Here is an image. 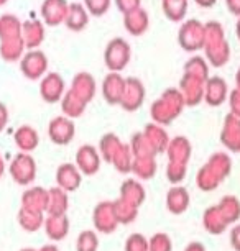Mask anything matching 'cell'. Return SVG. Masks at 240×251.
Instances as JSON below:
<instances>
[{
	"label": "cell",
	"mask_w": 240,
	"mask_h": 251,
	"mask_svg": "<svg viewBox=\"0 0 240 251\" xmlns=\"http://www.w3.org/2000/svg\"><path fill=\"white\" fill-rule=\"evenodd\" d=\"M206 36H204V53L206 59L214 68H222L227 64L230 58V45L225 38L224 26L219 22L204 23Z\"/></svg>",
	"instance_id": "cell-1"
},
{
	"label": "cell",
	"mask_w": 240,
	"mask_h": 251,
	"mask_svg": "<svg viewBox=\"0 0 240 251\" xmlns=\"http://www.w3.org/2000/svg\"><path fill=\"white\" fill-rule=\"evenodd\" d=\"M230 169H232V161H230L229 156L225 153H214L204 168L199 169V173H197V187L206 192L214 191L229 176Z\"/></svg>",
	"instance_id": "cell-2"
},
{
	"label": "cell",
	"mask_w": 240,
	"mask_h": 251,
	"mask_svg": "<svg viewBox=\"0 0 240 251\" xmlns=\"http://www.w3.org/2000/svg\"><path fill=\"white\" fill-rule=\"evenodd\" d=\"M185 107L186 103L181 92L176 87H169L161 94V97L152 103V118L158 125H169L175 118L180 117Z\"/></svg>",
	"instance_id": "cell-3"
},
{
	"label": "cell",
	"mask_w": 240,
	"mask_h": 251,
	"mask_svg": "<svg viewBox=\"0 0 240 251\" xmlns=\"http://www.w3.org/2000/svg\"><path fill=\"white\" fill-rule=\"evenodd\" d=\"M132 48L124 38H114L106 46L104 63L109 73H122L130 63Z\"/></svg>",
	"instance_id": "cell-4"
},
{
	"label": "cell",
	"mask_w": 240,
	"mask_h": 251,
	"mask_svg": "<svg viewBox=\"0 0 240 251\" xmlns=\"http://www.w3.org/2000/svg\"><path fill=\"white\" fill-rule=\"evenodd\" d=\"M204 23H201L196 18H191V20L183 22L180 31H178V43L187 53H194V51L204 48Z\"/></svg>",
	"instance_id": "cell-5"
},
{
	"label": "cell",
	"mask_w": 240,
	"mask_h": 251,
	"mask_svg": "<svg viewBox=\"0 0 240 251\" xmlns=\"http://www.w3.org/2000/svg\"><path fill=\"white\" fill-rule=\"evenodd\" d=\"M8 171H10L12 179L15 181L18 186H28L35 181L36 177V161L30 153H17L13 156L10 166H8Z\"/></svg>",
	"instance_id": "cell-6"
},
{
	"label": "cell",
	"mask_w": 240,
	"mask_h": 251,
	"mask_svg": "<svg viewBox=\"0 0 240 251\" xmlns=\"http://www.w3.org/2000/svg\"><path fill=\"white\" fill-rule=\"evenodd\" d=\"M18 63L22 74L30 80L41 79L48 71V58L41 50H28Z\"/></svg>",
	"instance_id": "cell-7"
},
{
	"label": "cell",
	"mask_w": 240,
	"mask_h": 251,
	"mask_svg": "<svg viewBox=\"0 0 240 251\" xmlns=\"http://www.w3.org/2000/svg\"><path fill=\"white\" fill-rule=\"evenodd\" d=\"M76 135V126L71 118L59 115L54 117L48 125V136L54 145L66 146L69 145Z\"/></svg>",
	"instance_id": "cell-8"
},
{
	"label": "cell",
	"mask_w": 240,
	"mask_h": 251,
	"mask_svg": "<svg viewBox=\"0 0 240 251\" xmlns=\"http://www.w3.org/2000/svg\"><path fill=\"white\" fill-rule=\"evenodd\" d=\"M145 102V86L140 79L127 77L125 79V91L122 96L120 107L125 112H135L143 105Z\"/></svg>",
	"instance_id": "cell-9"
},
{
	"label": "cell",
	"mask_w": 240,
	"mask_h": 251,
	"mask_svg": "<svg viewBox=\"0 0 240 251\" xmlns=\"http://www.w3.org/2000/svg\"><path fill=\"white\" fill-rule=\"evenodd\" d=\"M66 92L64 79L58 73H48L41 77L40 82V96L46 103H56L61 102Z\"/></svg>",
	"instance_id": "cell-10"
},
{
	"label": "cell",
	"mask_w": 240,
	"mask_h": 251,
	"mask_svg": "<svg viewBox=\"0 0 240 251\" xmlns=\"http://www.w3.org/2000/svg\"><path fill=\"white\" fill-rule=\"evenodd\" d=\"M178 91L181 92L187 107H196L204 100V80L185 73L180 80V89Z\"/></svg>",
	"instance_id": "cell-11"
},
{
	"label": "cell",
	"mask_w": 240,
	"mask_h": 251,
	"mask_svg": "<svg viewBox=\"0 0 240 251\" xmlns=\"http://www.w3.org/2000/svg\"><path fill=\"white\" fill-rule=\"evenodd\" d=\"M229 97L227 82L220 75H213L204 82V102L211 107H220Z\"/></svg>",
	"instance_id": "cell-12"
},
{
	"label": "cell",
	"mask_w": 240,
	"mask_h": 251,
	"mask_svg": "<svg viewBox=\"0 0 240 251\" xmlns=\"http://www.w3.org/2000/svg\"><path fill=\"white\" fill-rule=\"evenodd\" d=\"M76 166L84 176H94L101 169V154L96 146L82 145L76 153Z\"/></svg>",
	"instance_id": "cell-13"
},
{
	"label": "cell",
	"mask_w": 240,
	"mask_h": 251,
	"mask_svg": "<svg viewBox=\"0 0 240 251\" xmlns=\"http://www.w3.org/2000/svg\"><path fill=\"white\" fill-rule=\"evenodd\" d=\"M94 226L101 233H114L119 226V220L114 214L112 202H101L94 208Z\"/></svg>",
	"instance_id": "cell-14"
},
{
	"label": "cell",
	"mask_w": 240,
	"mask_h": 251,
	"mask_svg": "<svg viewBox=\"0 0 240 251\" xmlns=\"http://www.w3.org/2000/svg\"><path fill=\"white\" fill-rule=\"evenodd\" d=\"M68 7V0H43L40 10L43 23L48 26H58L61 23H64Z\"/></svg>",
	"instance_id": "cell-15"
},
{
	"label": "cell",
	"mask_w": 240,
	"mask_h": 251,
	"mask_svg": "<svg viewBox=\"0 0 240 251\" xmlns=\"http://www.w3.org/2000/svg\"><path fill=\"white\" fill-rule=\"evenodd\" d=\"M56 182H58V187L63 189V191L74 192L81 187L82 174L78 169L76 164L64 163L56 169Z\"/></svg>",
	"instance_id": "cell-16"
},
{
	"label": "cell",
	"mask_w": 240,
	"mask_h": 251,
	"mask_svg": "<svg viewBox=\"0 0 240 251\" xmlns=\"http://www.w3.org/2000/svg\"><path fill=\"white\" fill-rule=\"evenodd\" d=\"M125 91V79L120 73H109L102 80V96L109 105H120Z\"/></svg>",
	"instance_id": "cell-17"
},
{
	"label": "cell",
	"mask_w": 240,
	"mask_h": 251,
	"mask_svg": "<svg viewBox=\"0 0 240 251\" xmlns=\"http://www.w3.org/2000/svg\"><path fill=\"white\" fill-rule=\"evenodd\" d=\"M220 141L232 153L240 151V118L234 113H229L225 117L222 131H220Z\"/></svg>",
	"instance_id": "cell-18"
},
{
	"label": "cell",
	"mask_w": 240,
	"mask_h": 251,
	"mask_svg": "<svg viewBox=\"0 0 240 251\" xmlns=\"http://www.w3.org/2000/svg\"><path fill=\"white\" fill-rule=\"evenodd\" d=\"M45 23L40 20L22 22V38L25 50H38L45 41Z\"/></svg>",
	"instance_id": "cell-19"
},
{
	"label": "cell",
	"mask_w": 240,
	"mask_h": 251,
	"mask_svg": "<svg viewBox=\"0 0 240 251\" xmlns=\"http://www.w3.org/2000/svg\"><path fill=\"white\" fill-rule=\"evenodd\" d=\"M96 89H97L96 79H94L91 74L78 73L73 77L71 89H69V91H71L78 99H81L84 103H89L94 99V96H96Z\"/></svg>",
	"instance_id": "cell-20"
},
{
	"label": "cell",
	"mask_w": 240,
	"mask_h": 251,
	"mask_svg": "<svg viewBox=\"0 0 240 251\" xmlns=\"http://www.w3.org/2000/svg\"><path fill=\"white\" fill-rule=\"evenodd\" d=\"M124 26L132 36H142L150 28V15L145 8L138 7L124 15Z\"/></svg>",
	"instance_id": "cell-21"
},
{
	"label": "cell",
	"mask_w": 240,
	"mask_h": 251,
	"mask_svg": "<svg viewBox=\"0 0 240 251\" xmlns=\"http://www.w3.org/2000/svg\"><path fill=\"white\" fill-rule=\"evenodd\" d=\"M164 153L168 154V163L187 166V161L191 158V143L186 136H176L169 140L168 148Z\"/></svg>",
	"instance_id": "cell-22"
},
{
	"label": "cell",
	"mask_w": 240,
	"mask_h": 251,
	"mask_svg": "<svg viewBox=\"0 0 240 251\" xmlns=\"http://www.w3.org/2000/svg\"><path fill=\"white\" fill-rule=\"evenodd\" d=\"M13 140H15L17 148L22 151V153H31L38 148L40 145V135L33 126L30 125H22L18 126L13 133Z\"/></svg>",
	"instance_id": "cell-23"
},
{
	"label": "cell",
	"mask_w": 240,
	"mask_h": 251,
	"mask_svg": "<svg viewBox=\"0 0 240 251\" xmlns=\"http://www.w3.org/2000/svg\"><path fill=\"white\" fill-rule=\"evenodd\" d=\"M87 23H89V13L86 10V7H84V3L79 2L69 3L68 13H66L64 18L66 28L71 31H82L87 26Z\"/></svg>",
	"instance_id": "cell-24"
},
{
	"label": "cell",
	"mask_w": 240,
	"mask_h": 251,
	"mask_svg": "<svg viewBox=\"0 0 240 251\" xmlns=\"http://www.w3.org/2000/svg\"><path fill=\"white\" fill-rule=\"evenodd\" d=\"M22 207L45 214L48 207V191L43 187H31L22 196Z\"/></svg>",
	"instance_id": "cell-25"
},
{
	"label": "cell",
	"mask_w": 240,
	"mask_h": 251,
	"mask_svg": "<svg viewBox=\"0 0 240 251\" xmlns=\"http://www.w3.org/2000/svg\"><path fill=\"white\" fill-rule=\"evenodd\" d=\"M189 192L181 186H173L166 194V207L171 214L181 215L189 207Z\"/></svg>",
	"instance_id": "cell-26"
},
{
	"label": "cell",
	"mask_w": 240,
	"mask_h": 251,
	"mask_svg": "<svg viewBox=\"0 0 240 251\" xmlns=\"http://www.w3.org/2000/svg\"><path fill=\"white\" fill-rule=\"evenodd\" d=\"M43 226L50 240L61 241L69 233V219L66 215H48Z\"/></svg>",
	"instance_id": "cell-27"
},
{
	"label": "cell",
	"mask_w": 240,
	"mask_h": 251,
	"mask_svg": "<svg viewBox=\"0 0 240 251\" xmlns=\"http://www.w3.org/2000/svg\"><path fill=\"white\" fill-rule=\"evenodd\" d=\"M142 133L145 138L148 140V143L152 145V148L155 150L157 154L166 151L168 143H169V136L166 131L161 128V125H158V123H148Z\"/></svg>",
	"instance_id": "cell-28"
},
{
	"label": "cell",
	"mask_w": 240,
	"mask_h": 251,
	"mask_svg": "<svg viewBox=\"0 0 240 251\" xmlns=\"http://www.w3.org/2000/svg\"><path fill=\"white\" fill-rule=\"evenodd\" d=\"M120 199L127 203L138 208L145 201V189L138 181L135 179H127L120 186Z\"/></svg>",
	"instance_id": "cell-29"
},
{
	"label": "cell",
	"mask_w": 240,
	"mask_h": 251,
	"mask_svg": "<svg viewBox=\"0 0 240 251\" xmlns=\"http://www.w3.org/2000/svg\"><path fill=\"white\" fill-rule=\"evenodd\" d=\"M69 207L68 192L59 189L58 186L51 187L48 191V207H46V214L48 215H66Z\"/></svg>",
	"instance_id": "cell-30"
},
{
	"label": "cell",
	"mask_w": 240,
	"mask_h": 251,
	"mask_svg": "<svg viewBox=\"0 0 240 251\" xmlns=\"http://www.w3.org/2000/svg\"><path fill=\"white\" fill-rule=\"evenodd\" d=\"M25 54V43L23 38H13V40L0 41V58L5 63H17Z\"/></svg>",
	"instance_id": "cell-31"
},
{
	"label": "cell",
	"mask_w": 240,
	"mask_h": 251,
	"mask_svg": "<svg viewBox=\"0 0 240 251\" xmlns=\"http://www.w3.org/2000/svg\"><path fill=\"white\" fill-rule=\"evenodd\" d=\"M22 36V20L13 13L0 15V41Z\"/></svg>",
	"instance_id": "cell-32"
},
{
	"label": "cell",
	"mask_w": 240,
	"mask_h": 251,
	"mask_svg": "<svg viewBox=\"0 0 240 251\" xmlns=\"http://www.w3.org/2000/svg\"><path fill=\"white\" fill-rule=\"evenodd\" d=\"M86 105L87 103H84L81 99H78L71 91H66L63 99H61V110H63L64 117L71 118V120L81 117L84 110H86Z\"/></svg>",
	"instance_id": "cell-33"
},
{
	"label": "cell",
	"mask_w": 240,
	"mask_h": 251,
	"mask_svg": "<svg viewBox=\"0 0 240 251\" xmlns=\"http://www.w3.org/2000/svg\"><path fill=\"white\" fill-rule=\"evenodd\" d=\"M202 222H204L206 230H208L209 233H213V235H220V233H224V230L229 226L227 224H225V220L222 219V215H220V212H219L217 205L209 207L208 210L204 212Z\"/></svg>",
	"instance_id": "cell-34"
},
{
	"label": "cell",
	"mask_w": 240,
	"mask_h": 251,
	"mask_svg": "<svg viewBox=\"0 0 240 251\" xmlns=\"http://www.w3.org/2000/svg\"><path fill=\"white\" fill-rule=\"evenodd\" d=\"M161 8L169 22H183L187 13V0H161Z\"/></svg>",
	"instance_id": "cell-35"
},
{
	"label": "cell",
	"mask_w": 240,
	"mask_h": 251,
	"mask_svg": "<svg viewBox=\"0 0 240 251\" xmlns=\"http://www.w3.org/2000/svg\"><path fill=\"white\" fill-rule=\"evenodd\" d=\"M217 208L222 215V219L225 220V224L230 225L234 222L239 220L240 217V201L234 196H225L222 197V201L217 203Z\"/></svg>",
	"instance_id": "cell-36"
},
{
	"label": "cell",
	"mask_w": 240,
	"mask_h": 251,
	"mask_svg": "<svg viewBox=\"0 0 240 251\" xmlns=\"http://www.w3.org/2000/svg\"><path fill=\"white\" fill-rule=\"evenodd\" d=\"M18 224L23 230L30 231H36L38 228H41L45 224V217L43 214H40V212H35V210H28V208L22 207L20 212H18Z\"/></svg>",
	"instance_id": "cell-37"
},
{
	"label": "cell",
	"mask_w": 240,
	"mask_h": 251,
	"mask_svg": "<svg viewBox=\"0 0 240 251\" xmlns=\"http://www.w3.org/2000/svg\"><path fill=\"white\" fill-rule=\"evenodd\" d=\"M122 141L115 133H106L101 138V143H99V154L104 158V161L107 163H112L114 156L117 153V150L120 148Z\"/></svg>",
	"instance_id": "cell-38"
},
{
	"label": "cell",
	"mask_w": 240,
	"mask_h": 251,
	"mask_svg": "<svg viewBox=\"0 0 240 251\" xmlns=\"http://www.w3.org/2000/svg\"><path fill=\"white\" fill-rule=\"evenodd\" d=\"M132 163H133V154L129 145H120V148L117 150V153L112 159V164L115 166V169L122 174H127L132 171Z\"/></svg>",
	"instance_id": "cell-39"
},
{
	"label": "cell",
	"mask_w": 240,
	"mask_h": 251,
	"mask_svg": "<svg viewBox=\"0 0 240 251\" xmlns=\"http://www.w3.org/2000/svg\"><path fill=\"white\" fill-rule=\"evenodd\" d=\"M132 171L140 179H152L157 174V163L155 158H133Z\"/></svg>",
	"instance_id": "cell-40"
},
{
	"label": "cell",
	"mask_w": 240,
	"mask_h": 251,
	"mask_svg": "<svg viewBox=\"0 0 240 251\" xmlns=\"http://www.w3.org/2000/svg\"><path fill=\"white\" fill-rule=\"evenodd\" d=\"M132 154L133 158H155L157 153L152 148V145L148 143V140L145 138L143 133H136L132 138V145H130Z\"/></svg>",
	"instance_id": "cell-41"
},
{
	"label": "cell",
	"mask_w": 240,
	"mask_h": 251,
	"mask_svg": "<svg viewBox=\"0 0 240 251\" xmlns=\"http://www.w3.org/2000/svg\"><path fill=\"white\" fill-rule=\"evenodd\" d=\"M185 73L189 75H194V77L206 82V80L209 79V64L206 63V59L201 58V56H194V58H191L185 64Z\"/></svg>",
	"instance_id": "cell-42"
},
{
	"label": "cell",
	"mask_w": 240,
	"mask_h": 251,
	"mask_svg": "<svg viewBox=\"0 0 240 251\" xmlns=\"http://www.w3.org/2000/svg\"><path fill=\"white\" fill-rule=\"evenodd\" d=\"M112 205H114V214L117 220H119V224H132L135 220L136 214H138V208L127 203L122 199H117L115 202H112Z\"/></svg>",
	"instance_id": "cell-43"
},
{
	"label": "cell",
	"mask_w": 240,
	"mask_h": 251,
	"mask_svg": "<svg viewBox=\"0 0 240 251\" xmlns=\"http://www.w3.org/2000/svg\"><path fill=\"white\" fill-rule=\"evenodd\" d=\"M99 248V238L96 231L84 230L79 233L76 240V251H97Z\"/></svg>",
	"instance_id": "cell-44"
},
{
	"label": "cell",
	"mask_w": 240,
	"mask_h": 251,
	"mask_svg": "<svg viewBox=\"0 0 240 251\" xmlns=\"http://www.w3.org/2000/svg\"><path fill=\"white\" fill-rule=\"evenodd\" d=\"M112 0H84V7L89 15L92 17H104L110 8Z\"/></svg>",
	"instance_id": "cell-45"
},
{
	"label": "cell",
	"mask_w": 240,
	"mask_h": 251,
	"mask_svg": "<svg viewBox=\"0 0 240 251\" xmlns=\"http://www.w3.org/2000/svg\"><path fill=\"white\" fill-rule=\"evenodd\" d=\"M125 251H150L148 240L142 233H132L125 241Z\"/></svg>",
	"instance_id": "cell-46"
},
{
	"label": "cell",
	"mask_w": 240,
	"mask_h": 251,
	"mask_svg": "<svg viewBox=\"0 0 240 251\" xmlns=\"http://www.w3.org/2000/svg\"><path fill=\"white\" fill-rule=\"evenodd\" d=\"M150 251H171V238L166 233H155L148 241Z\"/></svg>",
	"instance_id": "cell-47"
},
{
	"label": "cell",
	"mask_w": 240,
	"mask_h": 251,
	"mask_svg": "<svg viewBox=\"0 0 240 251\" xmlns=\"http://www.w3.org/2000/svg\"><path fill=\"white\" fill-rule=\"evenodd\" d=\"M186 176V166H181V164H173V163H168V168H166V177L168 181L171 184L178 186L183 179Z\"/></svg>",
	"instance_id": "cell-48"
},
{
	"label": "cell",
	"mask_w": 240,
	"mask_h": 251,
	"mask_svg": "<svg viewBox=\"0 0 240 251\" xmlns=\"http://www.w3.org/2000/svg\"><path fill=\"white\" fill-rule=\"evenodd\" d=\"M229 103H230V113L240 118V89H232L229 92Z\"/></svg>",
	"instance_id": "cell-49"
},
{
	"label": "cell",
	"mask_w": 240,
	"mask_h": 251,
	"mask_svg": "<svg viewBox=\"0 0 240 251\" xmlns=\"http://www.w3.org/2000/svg\"><path fill=\"white\" fill-rule=\"evenodd\" d=\"M115 5L125 15V13L135 10V8L142 7V0H115Z\"/></svg>",
	"instance_id": "cell-50"
},
{
	"label": "cell",
	"mask_w": 240,
	"mask_h": 251,
	"mask_svg": "<svg viewBox=\"0 0 240 251\" xmlns=\"http://www.w3.org/2000/svg\"><path fill=\"white\" fill-rule=\"evenodd\" d=\"M230 243H232V248L235 251H240V225L234 226L230 231Z\"/></svg>",
	"instance_id": "cell-51"
},
{
	"label": "cell",
	"mask_w": 240,
	"mask_h": 251,
	"mask_svg": "<svg viewBox=\"0 0 240 251\" xmlns=\"http://www.w3.org/2000/svg\"><path fill=\"white\" fill-rule=\"evenodd\" d=\"M8 123V108L3 102H0V131L5 130Z\"/></svg>",
	"instance_id": "cell-52"
},
{
	"label": "cell",
	"mask_w": 240,
	"mask_h": 251,
	"mask_svg": "<svg viewBox=\"0 0 240 251\" xmlns=\"http://www.w3.org/2000/svg\"><path fill=\"white\" fill-rule=\"evenodd\" d=\"M225 5H227V10L232 15L240 18V0H225Z\"/></svg>",
	"instance_id": "cell-53"
},
{
	"label": "cell",
	"mask_w": 240,
	"mask_h": 251,
	"mask_svg": "<svg viewBox=\"0 0 240 251\" xmlns=\"http://www.w3.org/2000/svg\"><path fill=\"white\" fill-rule=\"evenodd\" d=\"M194 2L201 8H213L215 3H217V0H194Z\"/></svg>",
	"instance_id": "cell-54"
},
{
	"label": "cell",
	"mask_w": 240,
	"mask_h": 251,
	"mask_svg": "<svg viewBox=\"0 0 240 251\" xmlns=\"http://www.w3.org/2000/svg\"><path fill=\"white\" fill-rule=\"evenodd\" d=\"M185 251H206V250L201 243H189V246Z\"/></svg>",
	"instance_id": "cell-55"
},
{
	"label": "cell",
	"mask_w": 240,
	"mask_h": 251,
	"mask_svg": "<svg viewBox=\"0 0 240 251\" xmlns=\"http://www.w3.org/2000/svg\"><path fill=\"white\" fill-rule=\"evenodd\" d=\"M38 251H59V250H58V246H54V245H46L43 248H40Z\"/></svg>",
	"instance_id": "cell-56"
},
{
	"label": "cell",
	"mask_w": 240,
	"mask_h": 251,
	"mask_svg": "<svg viewBox=\"0 0 240 251\" xmlns=\"http://www.w3.org/2000/svg\"><path fill=\"white\" fill-rule=\"evenodd\" d=\"M3 173H5V161H3L2 154H0V179H2Z\"/></svg>",
	"instance_id": "cell-57"
},
{
	"label": "cell",
	"mask_w": 240,
	"mask_h": 251,
	"mask_svg": "<svg viewBox=\"0 0 240 251\" xmlns=\"http://www.w3.org/2000/svg\"><path fill=\"white\" fill-rule=\"evenodd\" d=\"M235 87L240 89V68L237 69V74H235Z\"/></svg>",
	"instance_id": "cell-58"
},
{
	"label": "cell",
	"mask_w": 240,
	"mask_h": 251,
	"mask_svg": "<svg viewBox=\"0 0 240 251\" xmlns=\"http://www.w3.org/2000/svg\"><path fill=\"white\" fill-rule=\"evenodd\" d=\"M235 35H237V38H239V41H240V18H239L237 25H235Z\"/></svg>",
	"instance_id": "cell-59"
},
{
	"label": "cell",
	"mask_w": 240,
	"mask_h": 251,
	"mask_svg": "<svg viewBox=\"0 0 240 251\" xmlns=\"http://www.w3.org/2000/svg\"><path fill=\"white\" fill-rule=\"evenodd\" d=\"M7 2H8V0H0V7H3V5H5Z\"/></svg>",
	"instance_id": "cell-60"
},
{
	"label": "cell",
	"mask_w": 240,
	"mask_h": 251,
	"mask_svg": "<svg viewBox=\"0 0 240 251\" xmlns=\"http://www.w3.org/2000/svg\"><path fill=\"white\" fill-rule=\"evenodd\" d=\"M20 251H38V250H33V248H23V250H20Z\"/></svg>",
	"instance_id": "cell-61"
}]
</instances>
